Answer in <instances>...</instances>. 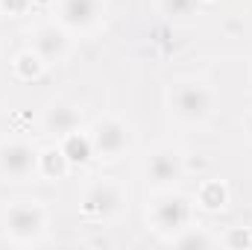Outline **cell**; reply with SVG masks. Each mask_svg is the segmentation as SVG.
I'll return each mask as SVG.
<instances>
[{
    "label": "cell",
    "instance_id": "6da1fadb",
    "mask_svg": "<svg viewBox=\"0 0 252 250\" xmlns=\"http://www.w3.org/2000/svg\"><path fill=\"white\" fill-rule=\"evenodd\" d=\"M50 212L35 197L9 200L0 209V236L15 248H38L47 242Z\"/></svg>",
    "mask_w": 252,
    "mask_h": 250
},
{
    "label": "cell",
    "instance_id": "7a4b0ae2",
    "mask_svg": "<svg viewBox=\"0 0 252 250\" xmlns=\"http://www.w3.org/2000/svg\"><path fill=\"white\" fill-rule=\"evenodd\" d=\"M167 112L182 126H205L217 112V91L202 77H179L167 88Z\"/></svg>",
    "mask_w": 252,
    "mask_h": 250
},
{
    "label": "cell",
    "instance_id": "3957f363",
    "mask_svg": "<svg viewBox=\"0 0 252 250\" xmlns=\"http://www.w3.org/2000/svg\"><path fill=\"white\" fill-rule=\"evenodd\" d=\"M193 212H196L193 197L179 191V186L153 191V200L147 203V230L164 245H170L173 236H179L185 227L193 224Z\"/></svg>",
    "mask_w": 252,
    "mask_h": 250
},
{
    "label": "cell",
    "instance_id": "277c9868",
    "mask_svg": "<svg viewBox=\"0 0 252 250\" xmlns=\"http://www.w3.org/2000/svg\"><path fill=\"white\" fill-rule=\"evenodd\" d=\"M126 203H129V194L126 186L115 177H94L82 186L79 194V215L88 221V224H115L121 221V215L126 212Z\"/></svg>",
    "mask_w": 252,
    "mask_h": 250
},
{
    "label": "cell",
    "instance_id": "5b68a950",
    "mask_svg": "<svg viewBox=\"0 0 252 250\" xmlns=\"http://www.w3.org/2000/svg\"><path fill=\"white\" fill-rule=\"evenodd\" d=\"M185 153L176 147V144H156L147 150L144 162H141V174H144V183L153 188V191H164V188H176L185 180Z\"/></svg>",
    "mask_w": 252,
    "mask_h": 250
},
{
    "label": "cell",
    "instance_id": "8992f818",
    "mask_svg": "<svg viewBox=\"0 0 252 250\" xmlns=\"http://www.w3.org/2000/svg\"><path fill=\"white\" fill-rule=\"evenodd\" d=\"M109 18V0H53V21L73 39L94 36Z\"/></svg>",
    "mask_w": 252,
    "mask_h": 250
},
{
    "label": "cell",
    "instance_id": "52a82bcc",
    "mask_svg": "<svg viewBox=\"0 0 252 250\" xmlns=\"http://www.w3.org/2000/svg\"><path fill=\"white\" fill-rule=\"evenodd\" d=\"M88 138L94 147V159L118 162L132 150V126L118 115H100L88 126Z\"/></svg>",
    "mask_w": 252,
    "mask_h": 250
},
{
    "label": "cell",
    "instance_id": "ba28073f",
    "mask_svg": "<svg viewBox=\"0 0 252 250\" xmlns=\"http://www.w3.org/2000/svg\"><path fill=\"white\" fill-rule=\"evenodd\" d=\"M38 177V147L27 138L9 135L0 141V180L30 183Z\"/></svg>",
    "mask_w": 252,
    "mask_h": 250
},
{
    "label": "cell",
    "instance_id": "9c48e42d",
    "mask_svg": "<svg viewBox=\"0 0 252 250\" xmlns=\"http://www.w3.org/2000/svg\"><path fill=\"white\" fill-rule=\"evenodd\" d=\"M30 47L41 56V62L47 68H53V65H62L70 59L73 36L64 30L59 21H44V24H35L30 30Z\"/></svg>",
    "mask_w": 252,
    "mask_h": 250
},
{
    "label": "cell",
    "instance_id": "30bf717a",
    "mask_svg": "<svg viewBox=\"0 0 252 250\" xmlns=\"http://www.w3.org/2000/svg\"><path fill=\"white\" fill-rule=\"evenodd\" d=\"M79 124H82V112L70 100H53L41 112V129L50 138H56V141H62L64 135H70L73 129H79Z\"/></svg>",
    "mask_w": 252,
    "mask_h": 250
},
{
    "label": "cell",
    "instance_id": "8fae6325",
    "mask_svg": "<svg viewBox=\"0 0 252 250\" xmlns=\"http://www.w3.org/2000/svg\"><path fill=\"white\" fill-rule=\"evenodd\" d=\"M229 200H232V191L223 180H202L193 194V203L202 212H223L229 206Z\"/></svg>",
    "mask_w": 252,
    "mask_h": 250
},
{
    "label": "cell",
    "instance_id": "7c38bea8",
    "mask_svg": "<svg viewBox=\"0 0 252 250\" xmlns=\"http://www.w3.org/2000/svg\"><path fill=\"white\" fill-rule=\"evenodd\" d=\"M67 171H70V162H67L59 141L47 144V147H38V180L56 183V180L67 177Z\"/></svg>",
    "mask_w": 252,
    "mask_h": 250
},
{
    "label": "cell",
    "instance_id": "4fadbf2b",
    "mask_svg": "<svg viewBox=\"0 0 252 250\" xmlns=\"http://www.w3.org/2000/svg\"><path fill=\"white\" fill-rule=\"evenodd\" d=\"M170 245L173 248H182V250H211V248H223L220 245V233H211L208 227H199L196 221L190 224V227H185L179 236H173L170 239Z\"/></svg>",
    "mask_w": 252,
    "mask_h": 250
},
{
    "label": "cell",
    "instance_id": "5bb4252c",
    "mask_svg": "<svg viewBox=\"0 0 252 250\" xmlns=\"http://www.w3.org/2000/svg\"><path fill=\"white\" fill-rule=\"evenodd\" d=\"M62 150L64 156H67V162H70V168L73 165H85L88 159H94V147H91V138H88V129H73L70 135H64L62 141Z\"/></svg>",
    "mask_w": 252,
    "mask_h": 250
},
{
    "label": "cell",
    "instance_id": "9a60e30c",
    "mask_svg": "<svg viewBox=\"0 0 252 250\" xmlns=\"http://www.w3.org/2000/svg\"><path fill=\"white\" fill-rule=\"evenodd\" d=\"M12 71H15V77H21V80H38V77L47 71V65L41 62V56H38L32 47H27V50H21V53L12 59Z\"/></svg>",
    "mask_w": 252,
    "mask_h": 250
},
{
    "label": "cell",
    "instance_id": "2e32d148",
    "mask_svg": "<svg viewBox=\"0 0 252 250\" xmlns=\"http://www.w3.org/2000/svg\"><path fill=\"white\" fill-rule=\"evenodd\" d=\"M158 9L170 21H188L190 15L199 9V0H158Z\"/></svg>",
    "mask_w": 252,
    "mask_h": 250
},
{
    "label": "cell",
    "instance_id": "e0dca14e",
    "mask_svg": "<svg viewBox=\"0 0 252 250\" xmlns=\"http://www.w3.org/2000/svg\"><path fill=\"white\" fill-rule=\"evenodd\" d=\"M220 245L223 248H252V227H229L223 236H220Z\"/></svg>",
    "mask_w": 252,
    "mask_h": 250
},
{
    "label": "cell",
    "instance_id": "ac0fdd59",
    "mask_svg": "<svg viewBox=\"0 0 252 250\" xmlns=\"http://www.w3.org/2000/svg\"><path fill=\"white\" fill-rule=\"evenodd\" d=\"M0 12L9 18H21L30 12V0H0Z\"/></svg>",
    "mask_w": 252,
    "mask_h": 250
},
{
    "label": "cell",
    "instance_id": "d6986e66",
    "mask_svg": "<svg viewBox=\"0 0 252 250\" xmlns=\"http://www.w3.org/2000/svg\"><path fill=\"white\" fill-rule=\"evenodd\" d=\"M244 132H247V138L252 141V106L244 112Z\"/></svg>",
    "mask_w": 252,
    "mask_h": 250
},
{
    "label": "cell",
    "instance_id": "ffe728a7",
    "mask_svg": "<svg viewBox=\"0 0 252 250\" xmlns=\"http://www.w3.org/2000/svg\"><path fill=\"white\" fill-rule=\"evenodd\" d=\"M199 3H214V0H199Z\"/></svg>",
    "mask_w": 252,
    "mask_h": 250
}]
</instances>
